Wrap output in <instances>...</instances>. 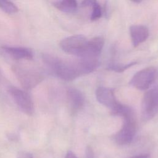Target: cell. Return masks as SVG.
<instances>
[{
    "label": "cell",
    "instance_id": "6da1fadb",
    "mask_svg": "<svg viewBox=\"0 0 158 158\" xmlns=\"http://www.w3.org/2000/svg\"><path fill=\"white\" fill-rule=\"evenodd\" d=\"M42 60L52 73L65 81H72L85 74L80 58L75 60H69L52 54H43Z\"/></svg>",
    "mask_w": 158,
    "mask_h": 158
},
{
    "label": "cell",
    "instance_id": "7a4b0ae2",
    "mask_svg": "<svg viewBox=\"0 0 158 158\" xmlns=\"http://www.w3.org/2000/svg\"><path fill=\"white\" fill-rule=\"evenodd\" d=\"M111 114L121 116L123 118V125L114 136V140L117 144L120 146L128 144L133 141L137 127V121L134 110L131 107L121 104Z\"/></svg>",
    "mask_w": 158,
    "mask_h": 158
},
{
    "label": "cell",
    "instance_id": "3957f363",
    "mask_svg": "<svg viewBox=\"0 0 158 158\" xmlns=\"http://www.w3.org/2000/svg\"><path fill=\"white\" fill-rule=\"evenodd\" d=\"M88 40L82 35H75L66 37L59 43L60 48L65 52L80 58L87 57Z\"/></svg>",
    "mask_w": 158,
    "mask_h": 158
},
{
    "label": "cell",
    "instance_id": "277c9868",
    "mask_svg": "<svg viewBox=\"0 0 158 158\" xmlns=\"http://www.w3.org/2000/svg\"><path fill=\"white\" fill-rule=\"evenodd\" d=\"M12 70L19 83L26 90L36 87L44 79L40 72L32 69L15 65L12 66Z\"/></svg>",
    "mask_w": 158,
    "mask_h": 158
},
{
    "label": "cell",
    "instance_id": "5b68a950",
    "mask_svg": "<svg viewBox=\"0 0 158 158\" xmlns=\"http://www.w3.org/2000/svg\"><path fill=\"white\" fill-rule=\"evenodd\" d=\"M158 77V70L154 67H148L136 72L130 81L134 88L144 91L149 88Z\"/></svg>",
    "mask_w": 158,
    "mask_h": 158
},
{
    "label": "cell",
    "instance_id": "8992f818",
    "mask_svg": "<svg viewBox=\"0 0 158 158\" xmlns=\"http://www.w3.org/2000/svg\"><path fill=\"white\" fill-rule=\"evenodd\" d=\"M141 111V117L144 121L151 120L158 113V86L144 93Z\"/></svg>",
    "mask_w": 158,
    "mask_h": 158
},
{
    "label": "cell",
    "instance_id": "52a82bcc",
    "mask_svg": "<svg viewBox=\"0 0 158 158\" xmlns=\"http://www.w3.org/2000/svg\"><path fill=\"white\" fill-rule=\"evenodd\" d=\"M8 92L20 108L27 115L31 116L34 113V104L30 95L25 91L14 86H9Z\"/></svg>",
    "mask_w": 158,
    "mask_h": 158
},
{
    "label": "cell",
    "instance_id": "ba28073f",
    "mask_svg": "<svg viewBox=\"0 0 158 158\" xmlns=\"http://www.w3.org/2000/svg\"><path fill=\"white\" fill-rule=\"evenodd\" d=\"M98 101L102 105L109 108L111 112H114L120 104L116 99L114 91L109 88L100 86L95 92Z\"/></svg>",
    "mask_w": 158,
    "mask_h": 158
},
{
    "label": "cell",
    "instance_id": "9c48e42d",
    "mask_svg": "<svg viewBox=\"0 0 158 158\" xmlns=\"http://www.w3.org/2000/svg\"><path fill=\"white\" fill-rule=\"evenodd\" d=\"M0 52L14 60H31L33 58L32 51L25 47L2 46Z\"/></svg>",
    "mask_w": 158,
    "mask_h": 158
},
{
    "label": "cell",
    "instance_id": "30bf717a",
    "mask_svg": "<svg viewBox=\"0 0 158 158\" xmlns=\"http://www.w3.org/2000/svg\"><path fill=\"white\" fill-rule=\"evenodd\" d=\"M130 35L133 46L136 47L147 40L149 30L143 25H133L130 27Z\"/></svg>",
    "mask_w": 158,
    "mask_h": 158
},
{
    "label": "cell",
    "instance_id": "8fae6325",
    "mask_svg": "<svg viewBox=\"0 0 158 158\" xmlns=\"http://www.w3.org/2000/svg\"><path fill=\"white\" fill-rule=\"evenodd\" d=\"M67 96L69 104L72 109L79 110L84 105L85 98L82 93L78 89L70 88L67 89Z\"/></svg>",
    "mask_w": 158,
    "mask_h": 158
},
{
    "label": "cell",
    "instance_id": "7c38bea8",
    "mask_svg": "<svg viewBox=\"0 0 158 158\" xmlns=\"http://www.w3.org/2000/svg\"><path fill=\"white\" fill-rule=\"evenodd\" d=\"M52 4L59 10L65 13H73L78 7L77 0H54Z\"/></svg>",
    "mask_w": 158,
    "mask_h": 158
},
{
    "label": "cell",
    "instance_id": "4fadbf2b",
    "mask_svg": "<svg viewBox=\"0 0 158 158\" xmlns=\"http://www.w3.org/2000/svg\"><path fill=\"white\" fill-rule=\"evenodd\" d=\"M0 9L8 14H14L18 12L17 6L10 0H0Z\"/></svg>",
    "mask_w": 158,
    "mask_h": 158
},
{
    "label": "cell",
    "instance_id": "5bb4252c",
    "mask_svg": "<svg viewBox=\"0 0 158 158\" xmlns=\"http://www.w3.org/2000/svg\"><path fill=\"white\" fill-rule=\"evenodd\" d=\"M136 62H131L128 64H119V63H110L107 67V69L113 70L117 72H123L125 70L131 67L132 66L136 64Z\"/></svg>",
    "mask_w": 158,
    "mask_h": 158
},
{
    "label": "cell",
    "instance_id": "9a60e30c",
    "mask_svg": "<svg viewBox=\"0 0 158 158\" xmlns=\"http://www.w3.org/2000/svg\"><path fill=\"white\" fill-rule=\"evenodd\" d=\"M91 7H92V12L90 15V20L91 21H96L102 16V7L98 1L95 2Z\"/></svg>",
    "mask_w": 158,
    "mask_h": 158
},
{
    "label": "cell",
    "instance_id": "2e32d148",
    "mask_svg": "<svg viewBox=\"0 0 158 158\" xmlns=\"http://www.w3.org/2000/svg\"><path fill=\"white\" fill-rule=\"evenodd\" d=\"M17 158H34L33 155L27 151H21L19 153Z\"/></svg>",
    "mask_w": 158,
    "mask_h": 158
},
{
    "label": "cell",
    "instance_id": "e0dca14e",
    "mask_svg": "<svg viewBox=\"0 0 158 158\" xmlns=\"http://www.w3.org/2000/svg\"><path fill=\"white\" fill-rule=\"evenodd\" d=\"M85 158H94V154L93 151L89 146L87 147L85 151Z\"/></svg>",
    "mask_w": 158,
    "mask_h": 158
},
{
    "label": "cell",
    "instance_id": "ac0fdd59",
    "mask_svg": "<svg viewBox=\"0 0 158 158\" xmlns=\"http://www.w3.org/2000/svg\"><path fill=\"white\" fill-rule=\"evenodd\" d=\"M97 0H83L81 4L83 7H88L91 6Z\"/></svg>",
    "mask_w": 158,
    "mask_h": 158
},
{
    "label": "cell",
    "instance_id": "d6986e66",
    "mask_svg": "<svg viewBox=\"0 0 158 158\" xmlns=\"http://www.w3.org/2000/svg\"><path fill=\"white\" fill-rule=\"evenodd\" d=\"M65 158H77V157L75 156V154L71 151H69L66 154Z\"/></svg>",
    "mask_w": 158,
    "mask_h": 158
},
{
    "label": "cell",
    "instance_id": "ffe728a7",
    "mask_svg": "<svg viewBox=\"0 0 158 158\" xmlns=\"http://www.w3.org/2000/svg\"><path fill=\"white\" fill-rule=\"evenodd\" d=\"M130 158H149V155L148 154H143V155H139L136 156H134Z\"/></svg>",
    "mask_w": 158,
    "mask_h": 158
},
{
    "label": "cell",
    "instance_id": "44dd1931",
    "mask_svg": "<svg viewBox=\"0 0 158 158\" xmlns=\"http://www.w3.org/2000/svg\"><path fill=\"white\" fill-rule=\"evenodd\" d=\"M131 1H132L133 2H136V3H139V2H141L143 0H131Z\"/></svg>",
    "mask_w": 158,
    "mask_h": 158
},
{
    "label": "cell",
    "instance_id": "7402d4cb",
    "mask_svg": "<svg viewBox=\"0 0 158 158\" xmlns=\"http://www.w3.org/2000/svg\"><path fill=\"white\" fill-rule=\"evenodd\" d=\"M2 79V73H1V71L0 70V82L1 81V80Z\"/></svg>",
    "mask_w": 158,
    "mask_h": 158
}]
</instances>
